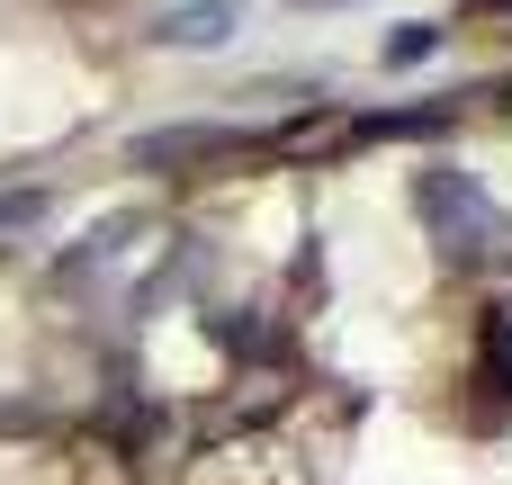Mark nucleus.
<instances>
[{"label":"nucleus","instance_id":"423d86ee","mask_svg":"<svg viewBox=\"0 0 512 485\" xmlns=\"http://www.w3.org/2000/svg\"><path fill=\"white\" fill-rule=\"evenodd\" d=\"M441 45H450V27H441V18H405V27H387V36H378V63H387V72H414V63H432Z\"/></svg>","mask_w":512,"mask_h":485},{"label":"nucleus","instance_id":"7ed1b4c3","mask_svg":"<svg viewBox=\"0 0 512 485\" xmlns=\"http://www.w3.org/2000/svg\"><path fill=\"white\" fill-rule=\"evenodd\" d=\"M135 234H144V216H108V225H90L72 252H54V261H45V297H63V306L99 297V288H108V279H117L135 252H144Z\"/></svg>","mask_w":512,"mask_h":485},{"label":"nucleus","instance_id":"f257e3e1","mask_svg":"<svg viewBox=\"0 0 512 485\" xmlns=\"http://www.w3.org/2000/svg\"><path fill=\"white\" fill-rule=\"evenodd\" d=\"M405 207H414V225H423V243H432L441 270H495V252H504V207H495V189H486L477 171L423 162V171L405 180Z\"/></svg>","mask_w":512,"mask_h":485},{"label":"nucleus","instance_id":"39448f33","mask_svg":"<svg viewBox=\"0 0 512 485\" xmlns=\"http://www.w3.org/2000/svg\"><path fill=\"white\" fill-rule=\"evenodd\" d=\"M468 387L486 405H512V297H495L477 315V360H468Z\"/></svg>","mask_w":512,"mask_h":485},{"label":"nucleus","instance_id":"6e6552de","mask_svg":"<svg viewBox=\"0 0 512 485\" xmlns=\"http://www.w3.org/2000/svg\"><path fill=\"white\" fill-rule=\"evenodd\" d=\"M288 9H306V18H315V9H360V0H288Z\"/></svg>","mask_w":512,"mask_h":485},{"label":"nucleus","instance_id":"f03ea898","mask_svg":"<svg viewBox=\"0 0 512 485\" xmlns=\"http://www.w3.org/2000/svg\"><path fill=\"white\" fill-rule=\"evenodd\" d=\"M261 153H270V135L225 126V117H180V126H153V135H135V144H126V162H135V171H153V180H207V171L261 162Z\"/></svg>","mask_w":512,"mask_h":485},{"label":"nucleus","instance_id":"20e7f679","mask_svg":"<svg viewBox=\"0 0 512 485\" xmlns=\"http://www.w3.org/2000/svg\"><path fill=\"white\" fill-rule=\"evenodd\" d=\"M243 18H252V0H171V9L153 18V45H171V54H216V45L243 36Z\"/></svg>","mask_w":512,"mask_h":485},{"label":"nucleus","instance_id":"0eeeda50","mask_svg":"<svg viewBox=\"0 0 512 485\" xmlns=\"http://www.w3.org/2000/svg\"><path fill=\"white\" fill-rule=\"evenodd\" d=\"M45 216H54V189H45V180H18V189H0V243H9V234H36Z\"/></svg>","mask_w":512,"mask_h":485}]
</instances>
